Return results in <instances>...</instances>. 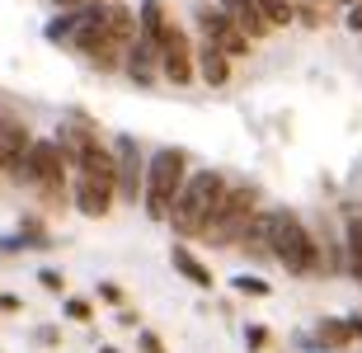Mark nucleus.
<instances>
[{"label":"nucleus","mask_w":362,"mask_h":353,"mask_svg":"<svg viewBox=\"0 0 362 353\" xmlns=\"http://www.w3.org/2000/svg\"><path fill=\"white\" fill-rule=\"evenodd\" d=\"M57 146H62V156L71 161V175H76V207H81L85 217H108V207L118 198V189H113V156L99 146L90 122L76 118L62 132Z\"/></svg>","instance_id":"nucleus-1"},{"label":"nucleus","mask_w":362,"mask_h":353,"mask_svg":"<svg viewBox=\"0 0 362 353\" xmlns=\"http://www.w3.org/2000/svg\"><path fill=\"white\" fill-rule=\"evenodd\" d=\"M226 198V179L216 175V170H198V175L184 179V189H179L175 207H170V221H175L179 236H202L207 231V221L216 217V207Z\"/></svg>","instance_id":"nucleus-2"},{"label":"nucleus","mask_w":362,"mask_h":353,"mask_svg":"<svg viewBox=\"0 0 362 353\" xmlns=\"http://www.w3.org/2000/svg\"><path fill=\"white\" fill-rule=\"evenodd\" d=\"M259 241L269 245V255L287 273L315 269V241H310V231L301 226L296 212H269V217H259Z\"/></svg>","instance_id":"nucleus-3"},{"label":"nucleus","mask_w":362,"mask_h":353,"mask_svg":"<svg viewBox=\"0 0 362 353\" xmlns=\"http://www.w3.org/2000/svg\"><path fill=\"white\" fill-rule=\"evenodd\" d=\"M184 179H188V156L179 146H165V151L151 156L146 175H141V203H146V217L170 221V207H175Z\"/></svg>","instance_id":"nucleus-4"},{"label":"nucleus","mask_w":362,"mask_h":353,"mask_svg":"<svg viewBox=\"0 0 362 353\" xmlns=\"http://www.w3.org/2000/svg\"><path fill=\"white\" fill-rule=\"evenodd\" d=\"M14 170H19V179H28L47 203H62V189H66V156H62L57 141H28Z\"/></svg>","instance_id":"nucleus-5"},{"label":"nucleus","mask_w":362,"mask_h":353,"mask_svg":"<svg viewBox=\"0 0 362 353\" xmlns=\"http://www.w3.org/2000/svg\"><path fill=\"white\" fill-rule=\"evenodd\" d=\"M255 203H259V193H255V189H230V184H226V198H221V207H216V217L207 221L202 241L230 245V241H240V236H250V221H255Z\"/></svg>","instance_id":"nucleus-6"},{"label":"nucleus","mask_w":362,"mask_h":353,"mask_svg":"<svg viewBox=\"0 0 362 353\" xmlns=\"http://www.w3.org/2000/svg\"><path fill=\"white\" fill-rule=\"evenodd\" d=\"M156 66L170 85H188L193 81V47H188L184 28L179 24H165L160 38H156Z\"/></svg>","instance_id":"nucleus-7"},{"label":"nucleus","mask_w":362,"mask_h":353,"mask_svg":"<svg viewBox=\"0 0 362 353\" xmlns=\"http://www.w3.org/2000/svg\"><path fill=\"white\" fill-rule=\"evenodd\" d=\"M141 175H146V165H141V146H136L132 137H118V146H113V189H118V198L136 203V193H141Z\"/></svg>","instance_id":"nucleus-8"},{"label":"nucleus","mask_w":362,"mask_h":353,"mask_svg":"<svg viewBox=\"0 0 362 353\" xmlns=\"http://www.w3.org/2000/svg\"><path fill=\"white\" fill-rule=\"evenodd\" d=\"M198 24H202V38H207V47H216L221 57H245V52H250V38H245V33L230 24L221 10L202 5V10H198Z\"/></svg>","instance_id":"nucleus-9"},{"label":"nucleus","mask_w":362,"mask_h":353,"mask_svg":"<svg viewBox=\"0 0 362 353\" xmlns=\"http://www.w3.org/2000/svg\"><path fill=\"white\" fill-rule=\"evenodd\" d=\"M216 5H221V14H226L230 24L240 28L245 38H264V33H269V19L259 14L255 0H216Z\"/></svg>","instance_id":"nucleus-10"},{"label":"nucleus","mask_w":362,"mask_h":353,"mask_svg":"<svg viewBox=\"0 0 362 353\" xmlns=\"http://www.w3.org/2000/svg\"><path fill=\"white\" fill-rule=\"evenodd\" d=\"M193 76H202L212 90H221V85L230 81V57H221L216 47H207V42H202V52L193 57Z\"/></svg>","instance_id":"nucleus-11"},{"label":"nucleus","mask_w":362,"mask_h":353,"mask_svg":"<svg viewBox=\"0 0 362 353\" xmlns=\"http://www.w3.org/2000/svg\"><path fill=\"white\" fill-rule=\"evenodd\" d=\"M170 259H175V269L184 273V278H188L193 287H212V269H207V264H198V259L188 255V250H175Z\"/></svg>","instance_id":"nucleus-12"},{"label":"nucleus","mask_w":362,"mask_h":353,"mask_svg":"<svg viewBox=\"0 0 362 353\" xmlns=\"http://www.w3.org/2000/svg\"><path fill=\"white\" fill-rule=\"evenodd\" d=\"M349 269H353V278L362 283V217L349 221Z\"/></svg>","instance_id":"nucleus-13"},{"label":"nucleus","mask_w":362,"mask_h":353,"mask_svg":"<svg viewBox=\"0 0 362 353\" xmlns=\"http://www.w3.org/2000/svg\"><path fill=\"white\" fill-rule=\"evenodd\" d=\"M255 5H259V14L269 19V28L273 24H292V5H287V0H255Z\"/></svg>","instance_id":"nucleus-14"},{"label":"nucleus","mask_w":362,"mask_h":353,"mask_svg":"<svg viewBox=\"0 0 362 353\" xmlns=\"http://www.w3.org/2000/svg\"><path fill=\"white\" fill-rule=\"evenodd\" d=\"M320 340L325 344H349V320H325V325H320Z\"/></svg>","instance_id":"nucleus-15"},{"label":"nucleus","mask_w":362,"mask_h":353,"mask_svg":"<svg viewBox=\"0 0 362 353\" xmlns=\"http://www.w3.org/2000/svg\"><path fill=\"white\" fill-rule=\"evenodd\" d=\"M235 292H245V297H269V283H264V278L240 273V278H235Z\"/></svg>","instance_id":"nucleus-16"},{"label":"nucleus","mask_w":362,"mask_h":353,"mask_svg":"<svg viewBox=\"0 0 362 353\" xmlns=\"http://www.w3.org/2000/svg\"><path fill=\"white\" fill-rule=\"evenodd\" d=\"M245 344H250V349H264V344H269V330H264V325H250Z\"/></svg>","instance_id":"nucleus-17"},{"label":"nucleus","mask_w":362,"mask_h":353,"mask_svg":"<svg viewBox=\"0 0 362 353\" xmlns=\"http://www.w3.org/2000/svg\"><path fill=\"white\" fill-rule=\"evenodd\" d=\"M38 283H42V287H52V292H62V287H66V283H62V273H52V269H42V273H38Z\"/></svg>","instance_id":"nucleus-18"},{"label":"nucleus","mask_w":362,"mask_h":353,"mask_svg":"<svg viewBox=\"0 0 362 353\" xmlns=\"http://www.w3.org/2000/svg\"><path fill=\"white\" fill-rule=\"evenodd\" d=\"M99 297H104V301H113V306H118V301H122V287H118V283H99Z\"/></svg>","instance_id":"nucleus-19"},{"label":"nucleus","mask_w":362,"mask_h":353,"mask_svg":"<svg viewBox=\"0 0 362 353\" xmlns=\"http://www.w3.org/2000/svg\"><path fill=\"white\" fill-rule=\"evenodd\" d=\"M66 316L71 320H90V306L85 301H66Z\"/></svg>","instance_id":"nucleus-20"},{"label":"nucleus","mask_w":362,"mask_h":353,"mask_svg":"<svg viewBox=\"0 0 362 353\" xmlns=\"http://www.w3.org/2000/svg\"><path fill=\"white\" fill-rule=\"evenodd\" d=\"M349 28H353V33H362V0H353V10H349Z\"/></svg>","instance_id":"nucleus-21"},{"label":"nucleus","mask_w":362,"mask_h":353,"mask_svg":"<svg viewBox=\"0 0 362 353\" xmlns=\"http://www.w3.org/2000/svg\"><path fill=\"white\" fill-rule=\"evenodd\" d=\"M52 5H62V10H85V5H99V0H52Z\"/></svg>","instance_id":"nucleus-22"},{"label":"nucleus","mask_w":362,"mask_h":353,"mask_svg":"<svg viewBox=\"0 0 362 353\" xmlns=\"http://www.w3.org/2000/svg\"><path fill=\"white\" fill-rule=\"evenodd\" d=\"M141 349H146V353H165V349H160V340H156V335H141Z\"/></svg>","instance_id":"nucleus-23"},{"label":"nucleus","mask_w":362,"mask_h":353,"mask_svg":"<svg viewBox=\"0 0 362 353\" xmlns=\"http://www.w3.org/2000/svg\"><path fill=\"white\" fill-rule=\"evenodd\" d=\"M349 340H362V311H358V316L349 320Z\"/></svg>","instance_id":"nucleus-24"},{"label":"nucleus","mask_w":362,"mask_h":353,"mask_svg":"<svg viewBox=\"0 0 362 353\" xmlns=\"http://www.w3.org/2000/svg\"><path fill=\"white\" fill-rule=\"evenodd\" d=\"M99 353H118V349H99Z\"/></svg>","instance_id":"nucleus-25"},{"label":"nucleus","mask_w":362,"mask_h":353,"mask_svg":"<svg viewBox=\"0 0 362 353\" xmlns=\"http://www.w3.org/2000/svg\"><path fill=\"white\" fill-rule=\"evenodd\" d=\"M349 5H353V0H349Z\"/></svg>","instance_id":"nucleus-26"}]
</instances>
